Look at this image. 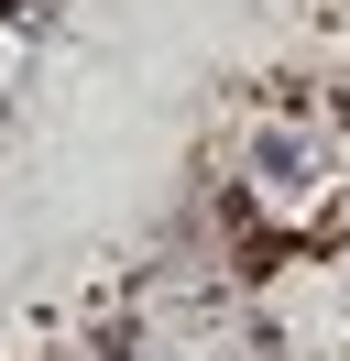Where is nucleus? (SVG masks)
I'll return each mask as SVG.
<instances>
[{
	"mask_svg": "<svg viewBox=\"0 0 350 361\" xmlns=\"http://www.w3.org/2000/svg\"><path fill=\"white\" fill-rule=\"evenodd\" d=\"M44 361H143V329H131V317H99L88 339H55Z\"/></svg>",
	"mask_w": 350,
	"mask_h": 361,
	"instance_id": "obj_1",
	"label": "nucleus"
}]
</instances>
